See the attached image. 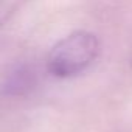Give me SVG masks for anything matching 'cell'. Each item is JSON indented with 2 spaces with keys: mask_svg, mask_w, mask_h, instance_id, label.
Here are the masks:
<instances>
[{
  "mask_svg": "<svg viewBox=\"0 0 132 132\" xmlns=\"http://www.w3.org/2000/svg\"><path fill=\"white\" fill-rule=\"evenodd\" d=\"M100 54V40L96 34L78 30L57 40L48 56L47 70L59 79L73 78L87 70Z\"/></svg>",
  "mask_w": 132,
  "mask_h": 132,
  "instance_id": "obj_1",
  "label": "cell"
},
{
  "mask_svg": "<svg viewBox=\"0 0 132 132\" xmlns=\"http://www.w3.org/2000/svg\"><path fill=\"white\" fill-rule=\"evenodd\" d=\"M130 67H132V57H130Z\"/></svg>",
  "mask_w": 132,
  "mask_h": 132,
  "instance_id": "obj_4",
  "label": "cell"
},
{
  "mask_svg": "<svg viewBox=\"0 0 132 132\" xmlns=\"http://www.w3.org/2000/svg\"><path fill=\"white\" fill-rule=\"evenodd\" d=\"M34 86H36L34 72L30 67H27V65H19L10 75H6L2 84V89H3V93L6 95L20 96V95L28 93Z\"/></svg>",
  "mask_w": 132,
  "mask_h": 132,
  "instance_id": "obj_2",
  "label": "cell"
},
{
  "mask_svg": "<svg viewBox=\"0 0 132 132\" xmlns=\"http://www.w3.org/2000/svg\"><path fill=\"white\" fill-rule=\"evenodd\" d=\"M25 0H0V27H2Z\"/></svg>",
  "mask_w": 132,
  "mask_h": 132,
  "instance_id": "obj_3",
  "label": "cell"
}]
</instances>
